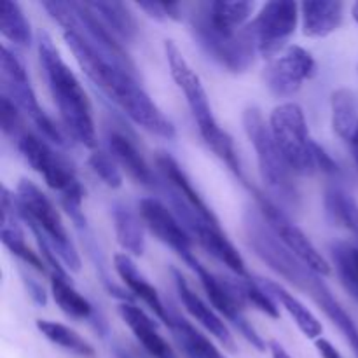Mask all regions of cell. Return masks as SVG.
I'll return each instance as SVG.
<instances>
[{
  "label": "cell",
  "mask_w": 358,
  "mask_h": 358,
  "mask_svg": "<svg viewBox=\"0 0 358 358\" xmlns=\"http://www.w3.org/2000/svg\"><path fill=\"white\" fill-rule=\"evenodd\" d=\"M156 166L159 170V173L163 175L164 180L170 185V191L175 192L178 198L184 199L189 206H191L194 212H198L203 219H206L212 224H219L215 213L212 212L208 205L205 203V199L199 196V192L196 191L192 182L189 180V177L185 175V171L182 170L180 164L166 152H159L156 157Z\"/></svg>",
  "instance_id": "19"
},
{
  "label": "cell",
  "mask_w": 358,
  "mask_h": 358,
  "mask_svg": "<svg viewBox=\"0 0 358 358\" xmlns=\"http://www.w3.org/2000/svg\"><path fill=\"white\" fill-rule=\"evenodd\" d=\"M107 143L108 150H110V156L114 157L115 163H117L133 180H136L142 185L156 184L154 171L150 170L147 161L143 159L142 152L136 149V145L128 138V136H124L122 133L112 131L108 133Z\"/></svg>",
  "instance_id": "22"
},
{
  "label": "cell",
  "mask_w": 358,
  "mask_h": 358,
  "mask_svg": "<svg viewBox=\"0 0 358 358\" xmlns=\"http://www.w3.org/2000/svg\"><path fill=\"white\" fill-rule=\"evenodd\" d=\"M0 69H2V94H6L37 126L44 138L51 140L56 145H66V136L38 105L37 94L31 87L24 66L6 45L0 49Z\"/></svg>",
  "instance_id": "9"
},
{
  "label": "cell",
  "mask_w": 358,
  "mask_h": 358,
  "mask_svg": "<svg viewBox=\"0 0 358 358\" xmlns=\"http://www.w3.org/2000/svg\"><path fill=\"white\" fill-rule=\"evenodd\" d=\"M348 257H350V262H352L353 269H355V273L358 275V248L350 247L348 245Z\"/></svg>",
  "instance_id": "41"
},
{
  "label": "cell",
  "mask_w": 358,
  "mask_h": 358,
  "mask_svg": "<svg viewBox=\"0 0 358 358\" xmlns=\"http://www.w3.org/2000/svg\"><path fill=\"white\" fill-rule=\"evenodd\" d=\"M352 16H353V20H355L357 23H358V2L353 3V7H352Z\"/></svg>",
  "instance_id": "43"
},
{
  "label": "cell",
  "mask_w": 358,
  "mask_h": 358,
  "mask_svg": "<svg viewBox=\"0 0 358 358\" xmlns=\"http://www.w3.org/2000/svg\"><path fill=\"white\" fill-rule=\"evenodd\" d=\"M37 329L48 341L59 346V348L66 350V352L73 353V355L83 358L96 357V352H94L93 346L86 339L80 338L73 329L66 327V325L51 320H37Z\"/></svg>",
  "instance_id": "30"
},
{
  "label": "cell",
  "mask_w": 358,
  "mask_h": 358,
  "mask_svg": "<svg viewBox=\"0 0 358 358\" xmlns=\"http://www.w3.org/2000/svg\"><path fill=\"white\" fill-rule=\"evenodd\" d=\"M17 149H20L24 161L44 178L45 184L52 191L59 192L63 208L66 210L73 224L79 229L86 227V217L83 213L84 189L80 182L77 180L72 168L69 166V163L63 157H59L48 145L45 140L34 135V133L24 131L17 140Z\"/></svg>",
  "instance_id": "4"
},
{
  "label": "cell",
  "mask_w": 358,
  "mask_h": 358,
  "mask_svg": "<svg viewBox=\"0 0 358 358\" xmlns=\"http://www.w3.org/2000/svg\"><path fill=\"white\" fill-rule=\"evenodd\" d=\"M112 217H114L115 236H117L119 245L126 250L124 254L140 257L145 250L142 219H138L131 210L122 208V206H115Z\"/></svg>",
  "instance_id": "29"
},
{
  "label": "cell",
  "mask_w": 358,
  "mask_h": 358,
  "mask_svg": "<svg viewBox=\"0 0 358 358\" xmlns=\"http://www.w3.org/2000/svg\"><path fill=\"white\" fill-rule=\"evenodd\" d=\"M257 283L269 294V296L275 297V299L285 308L287 313L294 318V322H296V325L299 327V331L303 332L308 339H320L322 332H324V325H322V322L311 313V310H308L294 294H290L285 287H282L280 283L271 282V280L257 278Z\"/></svg>",
  "instance_id": "23"
},
{
  "label": "cell",
  "mask_w": 358,
  "mask_h": 358,
  "mask_svg": "<svg viewBox=\"0 0 358 358\" xmlns=\"http://www.w3.org/2000/svg\"><path fill=\"white\" fill-rule=\"evenodd\" d=\"M51 294L59 310L76 320H91L94 310L90 301L80 296L66 273H51Z\"/></svg>",
  "instance_id": "25"
},
{
  "label": "cell",
  "mask_w": 358,
  "mask_h": 358,
  "mask_svg": "<svg viewBox=\"0 0 358 358\" xmlns=\"http://www.w3.org/2000/svg\"><path fill=\"white\" fill-rule=\"evenodd\" d=\"M119 315L128 325L129 331L136 338V341L142 345L152 358H177L171 346L163 339V336L157 331V325L147 317L145 311L131 303H122L119 306Z\"/></svg>",
  "instance_id": "18"
},
{
  "label": "cell",
  "mask_w": 358,
  "mask_h": 358,
  "mask_svg": "<svg viewBox=\"0 0 358 358\" xmlns=\"http://www.w3.org/2000/svg\"><path fill=\"white\" fill-rule=\"evenodd\" d=\"M191 30L199 48L208 58L233 73H243L254 65L257 44L248 24L238 34L227 35L215 30L206 16L205 3H199L191 16Z\"/></svg>",
  "instance_id": "7"
},
{
  "label": "cell",
  "mask_w": 358,
  "mask_h": 358,
  "mask_svg": "<svg viewBox=\"0 0 358 358\" xmlns=\"http://www.w3.org/2000/svg\"><path fill=\"white\" fill-rule=\"evenodd\" d=\"M24 285H27L28 294H30L31 299H34L38 306H45V303H48V294L42 289V285H38L35 280L27 278V276H24Z\"/></svg>",
  "instance_id": "37"
},
{
  "label": "cell",
  "mask_w": 358,
  "mask_h": 358,
  "mask_svg": "<svg viewBox=\"0 0 358 358\" xmlns=\"http://www.w3.org/2000/svg\"><path fill=\"white\" fill-rule=\"evenodd\" d=\"M243 128L248 140L257 154L259 173L269 191L282 199V203L290 208L299 206V191L294 184V171L287 164L285 157L280 152L271 128L262 117L257 107H248L243 112Z\"/></svg>",
  "instance_id": "5"
},
{
  "label": "cell",
  "mask_w": 358,
  "mask_h": 358,
  "mask_svg": "<svg viewBox=\"0 0 358 358\" xmlns=\"http://www.w3.org/2000/svg\"><path fill=\"white\" fill-rule=\"evenodd\" d=\"M198 275L199 282H201L203 289H205L206 296H208L210 304L215 308L227 322L234 325L240 331V334L254 346L257 352H266V343L264 339L259 336V332L252 327L248 318L245 317V301L241 297L240 289H238V278L236 280H227L220 278V276L213 275L212 271L199 264L194 269Z\"/></svg>",
  "instance_id": "13"
},
{
  "label": "cell",
  "mask_w": 358,
  "mask_h": 358,
  "mask_svg": "<svg viewBox=\"0 0 358 358\" xmlns=\"http://www.w3.org/2000/svg\"><path fill=\"white\" fill-rule=\"evenodd\" d=\"M317 350L320 353L322 358H343L341 353L332 346V343H329L327 339H317Z\"/></svg>",
  "instance_id": "38"
},
{
  "label": "cell",
  "mask_w": 358,
  "mask_h": 358,
  "mask_svg": "<svg viewBox=\"0 0 358 358\" xmlns=\"http://www.w3.org/2000/svg\"><path fill=\"white\" fill-rule=\"evenodd\" d=\"M0 126H2L3 135L13 136V138L20 140V136L24 133L21 128V110L6 94H0Z\"/></svg>",
  "instance_id": "35"
},
{
  "label": "cell",
  "mask_w": 358,
  "mask_h": 358,
  "mask_svg": "<svg viewBox=\"0 0 358 358\" xmlns=\"http://www.w3.org/2000/svg\"><path fill=\"white\" fill-rule=\"evenodd\" d=\"M325 206L336 222L345 226L358 238V203L343 189H329L325 192Z\"/></svg>",
  "instance_id": "32"
},
{
  "label": "cell",
  "mask_w": 358,
  "mask_h": 358,
  "mask_svg": "<svg viewBox=\"0 0 358 358\" xmlns=\"http://www.w3.org/2000/svg\"><path fill=\"white\" fill-rule=\"evenodd\" d=\"M166 194H170L168 199H170L171 210H173L175 215L178 217L182 226H184L185 229H187V233L191 234V238H196V241H198L212 257H215L217 261L222 262L224 266H227L238 278H250L243 257H241L240 252L236 250V247L227 240V236L222 233L219 224H212L206 219H203L198 212H194V210H192L184 199L178 198L175 192L166 191Z\"/></svg>",
  "instance_id": "10"
},
{
  "label": "cell",
  "mask_w": 358,
  "mask_h": 358,
  "mask_svg": "<svg viewBox=\"0 0 358 358\" xmlns=\"http://www.w3.org/2000/svg\"><path fill=\"white\" fill-rule=\"evenodd\" d=\"M0 31L3 37L20 48H28L31 44V28L24 16L23 9L17 2L6 0L2 3V20H0Z\"/></svg>",
  "instance_id": "31"
},
{
  "label": "cell",
  "mask_w": 358,
  "mask_h": 358,
  "mask_svg": "<svg viewBox=\"0 0 358 358\" xmlns=\"http://www.w3.org/2000/svg\"><path fill=\"white\" fill-rule=\"evenodd\" d=\"M303 34L311 38H324L331 35L343 23L345 3L336 0H315L301 3Z\"/></svg>",
  "instance_id": "21"
},
{
  "label": "cell",
  "mask_w": 358,
  "mask_h": 358,
  "mask_svg": "<svg viewBox=\"0 0 358 358\" xmlns=\"http://www.w3.org/2000/svg\"><path fill=\"white\" fill-rule=\"evenodd\" d=\"M136 6L142 10H145L152 20L157 21H180L182 14H184V9L177 2H156V0H149V2H138Z\"/></svg>",
  "instance_id": "36"
},
{
  "label": "cell",
  "mask_w": 358,
  "mask_h": 358,
  "mask_svg": "<svg viewBox=\"0 0 358 358\" xmlns=\"http://www.w3.org/2000/svg\"><path fill=\"white\" fill-rule=\"evenodd\" d=\"M114 355L115 358H143L140 355H136L135 352H131V350L124 348V346H114Z\"/></svg>",
  "instance_id": "40"
},
{
  "label": "cell",
  "mask_w": 358,
  "mask_h": 358,
  "mask_svg": "<svg viewBox=\"0 0 358 358\" xmlns=\"http://www.w3.org/2000/svg\"><path fill=\"white\" fill-rule=\"evenodd\" d=\"M206 16L212 27L215 30L222 31V34L233 35L238 34L243 27L245 21L254 10V3L252 2H224V0H217V2L205 3Z\"/></svg>",
  "instance_id": "27"
},
{
  "label": "cell",
  "mask_w": 358,
  "mask_h": 358,
  "mask_svg": "<svg viewBox=\"0 0 358 358\" xmlns=\"http://www.w3.org/2000/svg\"><path fill=\"white\" fill-rule=\"evenodd\" d=\"M269 128H271L273 138L280 152L283 154L294 173L310 177L315 171H318V143L311 138L306 117L299 105L289 101V103H282L273 108Z\"/></svg>",
  "instance_id": "8"
},
{
  "label": "cell",
  "mask_w": 358,
  "mask_h": 358,
  "mask_svg": "<svg viewBox=\"0 0 358 358\" xmlns=\"http://www.w3.org/2000/svg\"><path fill=\"white\" fill-rule=\"evenodd\" d=\"M38 56L45 80L66 131L87 149L96 145L93 110L83 84L56 49L48 34L41 35Z\"/></svg>",
  "instance_id": "2"
},
{
  "label": "cell",
  "mask_w": 358,
  "mask_h": 358,
  "mask_svg": "<svg viewBox=\"0 0 358 358\" xmlns=\"http://www.w3.org/2000/svg\"><path fill=\"white\" fill-rule=\"evenodd\" d=\"M238 289H240L245 304H252L261 313L278 320L280 311L276 308L275 301H273V297L257 282H254L252 278H238Z\"/></svg>",
  "instance_id": "33"
},
{
  "label": "cell",
  "mask_w": 358,
  "mask_h": 358,
  "mask_svg": "<svg viewBox=\"0 0 358 358\" xmlns=\"http://www.w3.org/2000/svg\"><path fill=\"white\" fill-rule=\"evenodd\" d=\"M255 199L259 203V212H261V215L264 217V220L271 227L275 236L285 245L287 250L292 252L303 264H306L317 275H331V264H329V261L311 243V240L304 234V231L297 224H294L292 219L276 203L266 198L262 192L255 191Z\"/></svg>",
  "instance_id": "12"
},
{
  "label": "cell",
  "mask_w": 358,
  "mask_h": 358,
  "mask_svg": "<svg viewBox=\"0 0 358 358\" xmlns=\"http://www.w3.org/2000/svg\"><path fill=\"white\" fill-rule=\"evenodd\" d=\"M114 268L115 271H117L119 278L122 280V283L129 289V292L135 294V297H138L140 301H143L161 322H164L166 325L170 324L171 313H168V310L164 308L157 290L154 289V287L147 282L145 276L138 271V268H136V264L133 262V259L129 257L128 254H115Z\"/></svg>",
  "instance_id": "20"
},
{
  "label": "cell",
  "mask_w": 358,
  "mask_h": 358,
  "mask_svg": "<svg viewBox=\"0 0 358 358\" xmlns=\"http://www.w3.org/2000/svg\"><path fill=\"white\" fill-rule=\"evenodd\" d=\"M87 164L93 170V173L103 182L107 187L119 189L122 185V173L119 170V164L115 163L114 157L110 154L103 152V150H94L90 157H87Z\"/></svg>",
  "instance_id": "34"
},
{
  "label": "cell",
  "mask_w": 358,
  "mask_h": 358,
  "mask_svg": "<svg viewBox=\"0 0 358 358\" xmlns=\"http://www.w3.org/2000/svg\"><path fill=\"white\" fill-rule=\"evenodd\" d=\"M350 145H352V152H353V157H355V163L358 168V128H357L355 135H353V138L350 140Z\"/></svg>",
  "instance_id": "42"
},
{
  "label": "cell",
  "mask_w": 358,
  "mask_h": 358,
  "mask_svg": "<svg viewBox=\"0 0 358 358\" xmlns=\"http://www.w3.org/2000/svg\"><path fill=\"white\" fill-rule=\"evenodd\" d=\"M269 350H271V357L273 358H292L287 353V350L280 345L278 341H271L269 343Z\"/></svg>",
  "instance_id": "39"
},
{
  "label": "cell",
  "mask_w": 358,
  "mask_h": 358,
  "mask_svg": "<svg viewBox=\"0 0 358 358\" xmlns=\"http://www.w3.org/2000/svg\"><path fill=\"white\" fill-rule=\"evenodd\" d=\"M63 37L87 79L108 100L114 101L131 121L161 138H175L177 131H175L173 122L150 100L149 94L136 83L131 73L108 62L77 31H63Z\"/></svg>",
  "instance_id": "1"
},
{
  "label": "cell",
  "mask_w": 358,
  "mask_h": 358,
  "mask_svg": "<svg viewBox=\"0 0 358 358\" xmlns=\"http://www.w3.org/2000/svg\"><path fill=\"white\" fill-rule=\"evenodd\" d=\"M168 327L185 358H227L205 334L180 315H171Z\"/></svg>",
  "instance_id": "24"
},
{
  "label": "cell",
  "mask_w": 358,
  "mask_h": 358,
  "mask_svg": "<svg viewBox=\"0 0 358 358\" xmlns=\"http://www.w3.org/2000/svg\"><path fill=\"white\" fill-rule=\"evenodd\" d=\"M331 107L332 128H334L336 135L350 143L358 128V107L353 91L346 90V87L336 90L331 96Z\"/></svg>",
  "instance_id": "28"
},
{
  "label": "cell",
  "mask_w": 358,
  "mask_h": 358,
  "mask_svg": "<svg viewBox=\"0 0 358 358\" xmlns=\"http://www.w3.org/2000/svg\"><path fill=\"white\" fill-rule=\"evenodd\" d=\"M171 275H173L175 287H177V292L180 296L182 304L185 306L187 313L191 315L194 320H198L206 331L212 336H215L220 343L224 345V348H227L229 352H236V345H234V339L231 336L229 329L224 324L222 318L191 289V285L187 283V280L182 276V273L177 268H171Z\"/></svg>",
  "instance_id": "16"
},
{
  "label": "cell",
  "mask_w": 358,
  "mask_h": 358,
  "mask_svg": "<svg viewBox=\"0 0 358 358\" xmlns=\"http://www.w3.org/2000/svg\"><path fill=\"white\" fill-rule=\"evenodd\" d=\"M87 6L114 31L119 41H135L138 35V23L126 3L112 0V2H87Z\"/></svg>",
  "instance_id": "26"
},
{
  "label": "cell",
  "mask_w": 358,
  "mask_h": 358,
  "mask_svg": "<svg viewBox=\"0 0 358 358\" xmlns=\"http://www.w3.org/2000/svg\"><path fill=\"white\" fill-rule=\"evenodd\" d=\"M16 208V196L10 194L7 187H2V231H0V236H2L3 247L17 259H21L24 264L34 268L35 271L45 273L44 259L38 257L24 241V233L17 222Z\"/></svg>",
  "instance_id": "17"
},
{
  "label": "cell",
  "mask_w": 358,
  "mask_h": 358,
  "mask_svg": "<svg viewBox=\"0 0 358 358\" xmlns=\"http://www.w3.org/2000/svg\"><path fill=\"white\" fill-rule=\"evenodd\" d=\"M164 52H166L168 66H170V73L177 86L180 87L184 93L185 100H187L189 108L192 112V117L198 122V129L201 133L203 140L206 145L212 149V152L219 157L220 161L226 163V166L236 175L238 178L245 182L243 170H241L240 159H238V152L234 149V142L229 136V133L224 131L215 121V115L212 112V105H210L208 94H206L205 87H203L201 79L198 73L192 70L187 59L184 58L182 51L173 41L164 42Z\"/></svg>",
  "instance_id": "3"
},
{
  "label": "cell",
  "mask_w": 358,
  "mask_h": 358,
  "mask_svg": "<svg viewBox=\"0 0 358 358\" xmlns=\"http://www.w3.org/2000/svg\"><path fill=\"white\" fill-rule=\"evenodd\" d=\"M317 73V63L301 45H289L278 56L269 59L264 70V83L275 96H294L306 80Z\"/></svg>",
  "instance_id": "15"
},
{
  "label": "cell",
  "mask_w": 358,
  "mask_h": 358,
  "mask_svg": "<svg viewBox=\"0 0 358 358\" xmlns=\"http://www.w3.org/2000/svg\"><path fill=\"white\" fill-rule=\"evenodd\" d=\"M138 213L143 226L168 248L175 252L194 271L199 261L192 254V240L173 210L156 198H145L138 203Z\"/></svg>",
  "instance_id": "14"
},
{
  "label": "cell",
  "mask_w": 358,
  "mask_h": 358,
  "mask_svg": "<svg viewBox=\"0 0 358 358\" xmlns=\"http://www.w3.org/2000/svg\"><path fill=\"white\" fill-rule=\"evenodd\" d=\"M299 9L296 2L290 0H273L262 6L255 20L248 24L262 58L273 59L289 48L287 42L296 31Z\"/></svg>",
  "instance_id": "11"
},
{
  "label": "cell",
  "mask_w": 358,
  "mask_h": 358,
  "mask_svg": "<svg viewBox=\"0 0 358 358\" xmlns=\"http://www.w3.org/2000/svg\"><path fill=\"white\" fill-rule=\"evenodd\" d=\"M17 215L30 227H37L49 241L59 261L73 273L80 271V257L70 240L58 210L51 199L30 180H21L16 191Z\"/></svg>",
  "instance_id": "6"
}]
</instances>
